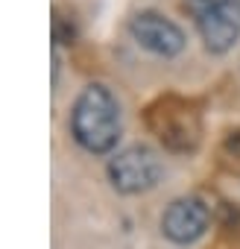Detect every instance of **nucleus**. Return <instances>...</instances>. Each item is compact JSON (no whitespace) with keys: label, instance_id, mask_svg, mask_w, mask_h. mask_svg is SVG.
<instances>
[{"label":"nucleus","instance_id":"423d86ee","mask_svg":"<svg viewBox=\"0 0 240 249\" xmlns=\"http://www.w3.org/2000/svg\"><path fill=\"white\" fill-rule=\"evenodd\" d=\"M225 3H228V0H185V6L190 9L193 18L205 15V12H211V9H217V6H225Z\"/></svg>","mask_w":240,"mask_h":249},{"label":"nucleus","instance_id":"20e7f679","mask_svg":"<svg viewBox=\"0 0 240 249\" xmlns=\"http://www.w3.org/2000/svg\"><path fill=\"white\" fill-rule=\"evenodd\" d=\"M129 30H132V38L144 50H150L155 56H164V59L182 53V47H185V33L170 18L158 15V12H141V15H135Z\"/></svg>","mask_w":240,"mask_h":249},{"label":"nucleus","instance_id":"f03ea898","mask_svg":"<svg viewBox=\"0 0 240 249\" xmlns=\"http://www.w3.org/2000/svg\"><path fill=\"white\" fill-rule=\"evenodd\" d=\"M164 167L155 150L150 147H129L123 153H117L108 161V182L120 194H144L158 185Z\"/></svg>","mask_w":240,"mask_h":249},{"label":"nucleus","instance_id":"7ed1b4c3","mask_svg":"<svg viewBox=\"0 0 240 249\" xmlns=\"http://www.w3.org/2000/svg\"><path fill=\"white\" fill-rule=\"evenodd\" d=\"M208 220H211V211L202 199L196 196H182V199H173L161 217V231L167 240L179 243V246H188L193 240H199L208 229Z\"/></svg>","mask_w":240,"mask_h":249},{"label":"nucleus","instance_id":"39448f33","mask_svg":"<svg viewBox=\"0 0 240 249\" xmlns=\"http://www.w3.org/2000/svg\"><path fill=\"white\" fill-rule=\"evenodd\" d=\"M196 27L211 53H228L240 38V0H228L225 6H217L199 15Z\"/></svg>","mask_w":240,"mask_h":249},{"label":"nucleus","instance_id":"f257e3e1","mask_svg":"<svg viewBox=\"0 0 240 249\" xmlns=\"http://www.w3.org/2000/svg\"><path fill=\"white\" fill-rule=\"evenodd\" d=\"M70 132L76 144L88 153H111L120 138V108L108 88L88 85L73 106L70 114Z\"/></svg>","mask_w":240,"mask_h":249},{"label":"nucleus","instance_id":"0eeeda50","mask_svg":"<svg viewBox=\"0 0 240 249\" xmlns=\"http://www.w3.org/2000/svg\"><path fill=\"white\" fill-rule=\"evenodd\" d=\"M225 147H228V153H234V156L240 159V132H231L228 141H225Z\"/></svg>","mask_w":240,"mask_h":249}]
</instances>
